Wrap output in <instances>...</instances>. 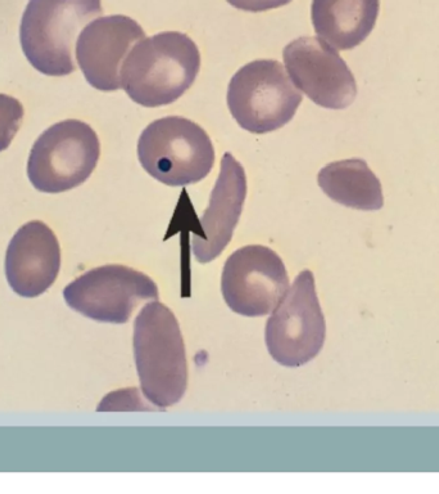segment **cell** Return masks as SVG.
<instances>
[{
	"label": "cell",
	"mask_w": 439,
	"mask_h": 494,
	"mask_svg": "<svg viewBox=\"0 0 439 494\" xmlns=\"http://www.w3.org/2000/svg\"><path fill=\"white\" fill-rule=\"evenodd\" d=\"M101 143L92 126L65 120L48 127L30 151L27 177L34 188L61 193L83 184L94 172Z\"/></svg>",
	"instance_id": "cell-6"
},
{
	"label": "cell",
	"mask_w": 439,
	"mask_h": 494,
	"mask_svg": "<svg viewBox=\"0 0 439 494\" xmlns=\"http://www.w3.org/2000/svg\"><path fill=\"white\" fill-rule=\"evenodd\" d=\"M143 169L170 187L189 186L204 179L215 165V148L208 134L180 116L158 118L138 140Z\"/></svg>",
	"instance_id": "cell-4"
},
{
	"label": "cell",
	"mask_w": 439,
	"mask_h": 494,
	"mask_svg": "<svg viewBox=\"0 0 439 494\" xmlns=\"http://www.w3.org/2000/svg\"><path fill=\"white\" fill-rule=\"evenodd\" d=\"M379 8V0H312L313 29L335 49H353L374 30Z\"/></svg>",
	"instance_id": "cell-14"
},
{
	"label": "cell",
	"mask_w": 439,
	"mask_h": 494,
	"mask_svg": "<svg viewBox=\"0 0 439 494\" xmlns=\"http://www.w3.org/2000/svg\"><path fill=\"white\" fill-rule=\"evenodd\" d=\"M288 288L289 277L283 260L266 246H244L233 252L224 265L222 296L227 306L239 315H267Z\"/></svg>",
	"instance_id": "cell-9"
},
{
	"label": "cell",
	"mask_w": 439,
	"mask_h": 494,
	"mask_svg": "<svg viewBox=\"0 0 439 494\" xmlns=\"http://www.w3.org/2000/svg\"><path fill=\"white\" fill-rule=\"evenodd\" d=\"M235 8L245 12H265L289 4L292 0H226Z\"/></svg>",
	"instance_id": "cell-17"
},
{
	"label": "cell",
	"mask_w": 439,
	"mask_h": 494,
	"mask_svg": "<svg viewBox=\"0 0 439 494\" xmlns=\"http://www.w3.org/2000/svg\"><path fill=\"white\" fill-rule=\"evenodd\" d=\"M24 106L18 99L0 94V152L6 151L24 121Z\"/></svg>",
	"instance_id": "cell-16"
},
{
	"label": "cell",
	"mask_w": 439,
	"mask_h": 494,
	"mask_svg": "<svg viewBox=\"0 0 439 494\" xmlns=\"http://www.w3.org/2000/svg\"><path fill=\"white\" fill-rule=\"evenodd\" d=\"M102 12L101 0H29L20 42L30 65L47 76L72 74L77 34Z\"/></svg>",
	"instance_id": "cell-3"
},
{
	"label": "cell",
	"mask_w": 439,
	"mask_h": 494,
	"mask_svg": "<svg viewBox=\"0 0 439 494\" xmlns=\"http://www.w3.org/2000/svg\"><path fill=\"white\" fill-rule=\"evenodd\" d=\"M61 268V247L45 223L33 220L20 227L6 252L7 282L15 293L33 299L56 281Z\"/></svg>",
	"instance_id": "cell-12"
},
{
	"label": "cell",
	"mask_w": 439,
	"mask_h": 494,
	"mask_svg": "<svg viewBox=\"0 0 439 494\" xmlns=\"http://www.w3.org/2000/svg\"><path fill=\"white\" fill-rule=\"evenodd\" d=\"M302 99V93L289 80L283 65L274 59L247 63L227 86L231 116L252 134L271 133L289 124Z\"/></svg>",
	"instance_id": "cell-5"
},
{
	"label": "cell",
	"mask_w": 439,
	"mask_h": 494,
	"mask_svg": "<svg viewBox=\"0 0 439 494\" xmlns=\"http://www.w3.org/2000/svg\"><path fill=\"white\" fill-rule=\"evenodd\" d=\"M201 53L186 34L163 31L136 43L120 72L121 88L143 107L176 102L197 79Z\"/></svg>",
	"instance_id": "cell-1"
},
{
	"label": "cell",
	"mask_w": 439,
	"mask_h": 494,
	"mask_svg": "<svg viewBox=\"0 0 439 494\" xmlns=\"http://www.w3.org/2000/svg\"><path fill=\"white\" fill-rule=\"evenodd\" d=\"M317 182L329 199L343 206L363 211L384 206L381 182L362 158L329 163L318 172Z\"/></svg>",
	"instance_id": "cell-15"
},
{
	"label": "cell",
	"mask_w": 439,
	"mask_h": 494,
	"mask_svg": "<svg viewBox=\"0 0 439 494\" xmlns=\"http://www.w3.org/2000/svg\"><path fill=\"white\" fill-rule=\"evenodd\" d=\"M326 323L311 270L298 274L272 310L265 330L267 350L285 367H301L324 347Z\"/></svg>",
	"instance_id": "cell-7"
},
{
	"label": "cell",
	"mask_w": 439,
	"mask_h": 494,
	"mask_svg": "<svg viewBox=\"0 0 439 494\" xmlns=\"http://www.w3.org/2000/svg\"><path fill=\"white\" fill-rule=\"evenodd\" d=\"M144 38L143 27L124 15L104 16L86 25L75 51L86 81L101 92L121 89L122 63L131 48Z\"/></svg>",
	"instance_id": "cell-11"
},
{
	"label": "cell",
	"mask_w": 439,
	"mask_h": 494,
	"mask_svg": "<svg viewBox=\"0 0 439 494\" xmlns=\"http://www.w3.org/2000/svg\"><path fill=\"white\" fill-rule=\"evenodd\" d=\"M289 76L302 93L317 106L344 110L357 97L351 68L335 48L315 36H301L283 51Z\"/></svg>",
	"instance_id": "cell-10"
},
{
	"label": "cell",
	"mask_w": 439,
	"mask_h": 494,
	"mask_svg": "<svg viewBox=\"0 0 439 494\" xmlns=\"http://www.w3.org/2000/svg\"><path fill=\"white\" fill-rule=\"evenodd\" d=\"M247 188L244 168L230 152H226L209 205L201 218L202 234H194L192 238V251L199 263L215 260L230 243L242 215Z\"/></svg>",
	"instance_id": "cell-13"
},
{
	"label": "cell",
	"mask_w": 439,
	"mask_h": 494,
	"mask_svg": "<svg viewBox=\"0 0 439 494\" xmlns=\"http://www.w3.org/2000/svg\"><path fill=\"white\" fill-rule=\"evenodd\" d=\"M134 358L144 397L158 408L181 400L188 363L180 325L166 305L149 302L134 322Z\"/></svg>",
	"instance_id": "cell-2"
},
{
	"label": "cell",
	"mask_w": 439,
	"mask_h": 494,
	"mask_svg": "<svg viewBox=\"0 0 439 494\" xmlns=\"http://www.w3.org/2000/svg\"><path fill=\"white\" fill-rule=\"evenodd\" d=\"M151 277L129 266L109 264L80 275L63 290L66 304L95 322L124 324L140 302L158 299Z\"/></svg>",
	"instance_id": "cell-8"
}]
</instances>
